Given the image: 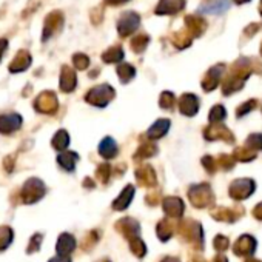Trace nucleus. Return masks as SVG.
Segmentation results:
<instances>
[{
  "mask_svg": "<svg viewBox=\"0 0 262 262\" xmlns=\"http://www.w3.org/2000/svg\"><path fill=\"white\" fill-rule=\"evenodd\" d=\"M105 2H106L108 5H120V4L128 2V0H105Z\"/></svg>",
  "mask_w": 262,
  "mask_h": 262,
  "instance_id": "obj_21",
  "label": "nucleus"
},
{
  "mask_svg": "<svg viewBox=\"0 0 262 262\" xmlns=\"http://www.w3.org/2000/svg\"><path fill=\"white\" fill-rule=\"evenodd\" d=\"M230 7V0H205L199 7V13L202 14H222Z\"/></svg>",
  "mask_w": 262,
  "mask_h": 262,
  "instance_id": "obj_6",
  "label": "nucleus"
},
{
  "mask_svg": "<svg viewBox=\"0 0 262 262\" xmlns=\"http://www.w3.org/2000/svg\"><path fill=\"white\" fill-rule=\"evenodd\" d=\"M74 248V239L70 234H62L60 239L57 241V251L60 256H65L68 253H71Z\"/></svg>",
  "mask_w": 262,
  "mask_h": 262,
  "instance_id": "obj_10",
  "label": "nucleus"
},
{
  "mask_svg": "<svg viewBox=\"0 0 262 262\" xmlns=\"http://www.w3.org/2000/svg\"><path fill=\"white\" fill-rule=\"evenodd\" d=\"M185 7V0H161L156 14H176Z\"/></svg>",
  "mask_w": 262,
  "mask_h": 262,
  "instance_id": "obj_7",
  "label": "nucleus"
},
{
  "mask_svg": "<svg viewBox=\"0 0 262 262\" xmlns=\"http://www.w3.org/2000/svg\"><path fill=\"white\" fill-rule=\"evenodd\" d=\"M122 56H123L122 50L116 47V48L108 50V51L103 54V60H105V62H117V60L122 59Z\"/></svg>",
  "mask_w": 262,
  "mask_h": 262,
  "instance_id": "obj_15",
  "label": "nucleus"
},
{
  "mask_svg": "<svg viewBox=\"0 0 262 262\" xmlns=\"http://www.w3.org/2000/svg\"><path fill=\"white\" fill-rule=\"evenodd\" d=\"M185 24L190 27V30L194 33V34H201L204 30H205V24L202 22V19H196L193 16H190L188 19H185Z\"/></svg>",
  "mask_w": 262,
  "mask_h": 262,
  "instance_id": "obj_12",
  "label": "nucleus"
},
{
  "mask_svg": "<svg viewBox=\"0 0 262 262\" xmlns=\"http://www.w3.org/2000/svg\"><path fill=\"white\" fill-rule=\"evenodd\" d=\"M139 20H141V17L133 11H126L125 14H122L119 19V24H117V30H119L120 36H128L131 33H135L139 28V24H141Z\"/></svg>",
  "mask_w": 262,
  "mask_h": 262,
  "instance_id": "obj_2",
  "label": "nucleus"
},
{
  "mask_svg": "<svg viewBox=\"0 0 262 262\" xmlns=\"http://www.w3.org/2000/svg\"><path fill=\"white\" fill-rule=\"evenodd\" d=\"M20 125H22V117L19 114H16V113L0 116V133H2V135L13 133V131L20 128Z\"/></svg>",
  "mask_w": 262,
  "mask_h": 262,
  "instance_id": "obj_5",
  "label": "nucleus"
},
{
  "mask_svg": "<svg viewBox=\"0 0 262 262\" xmlns=\"http://www.w3.org/2000/svg\"><path fill=\"white\" fill-rule=\"evenodd\" d=\"M43 194H45L43 182L39 179H28L20 191V199L25 204H33V202H37Z\"/></svg>",
  "mask_w": 262,
  "mask_h": 262,
  "instance_id": "obj_1",
  "label": "nucleus"
},
{
  "mask_svg": "<svg viewBox=\"0 0 262 262\" xmlns=\"http://www.w3.org/2000/svg\"><path fill=\"white\" fill-rule=\"evenodd\" d=\"M63 25V17L59 11H54L51 14H48L47 20H45V27H43V36L42 40H48L54 33H57Z\"/></svg>",
  "mask_w": 262,
  "mask_h": 262,
  "instance_id": "obj_4",
  "label": "nucleus"
},
{
  "mask_svg": "<svg viewBox=\"0 0 262 262\" xmlns=\"http://www.w3.org/2000/svg\"><path fill=\"white\" fill-rule=\"evenodd\" d=\"M40 242H42V236L40 234H34L30 241V245H28V253H33V251H37L39 247H40Z\"/></svg>",
  "mask_w": 262,
  "mask_h": 262,
  "instance_id": "obj_16",
  "label": "nucleus"
},
{
  "mask_svg": "<svg viewBox=\"0 0 262 262\" xmlns=\"http://www.w3.org/2000/svg\"><path fill=\"white\" fill-rule=\"evenodd\" d=\"M30 65H31V54L28 51L22 50L16 54L14 60L11 62L10 71L11 73H20V71H25Z\"/></svg>",
  "mask_w": 262,
  "mask_h": 262,
  "instance_id": "obj_8",
  "label": "nucleus"
},
{
  "mask_svg": "<svg viewBox=\"0 0 262 262\" xmlns=\"http://www.w3.org/2000/svg\"><path fill=\"white\" fill-rule=\"evenodd\" d=\"M13 242V230L10 227H0V251L10 247Z\"/></svg>",
  "mask_w": 262,
  "mask_h": 262,
  "instance_id": "obj_11",
  "label": "nucleus"
},
{
  "mask_svg": "<svg viewBox=\"0 0 262 262\" xmlns=\"http://www.w3.org/2000/svg\"><path fill=\"white\" fill-rule=\"evenodd\" d=\"M13 165H14L13 158H11V156H10V158H5V168H7L8 171H13Z\"/></svg>",
  "mask_w": 262,
  "mask_h": 262,
  "instance_id": "obj_20",
  "label": "nucleus"
},
{
  "mask_svg": "<svg viewBox=\"0 0 262 262\" xmlns=\"http://www.w3.org/2000/svg\"><path fill=\"white\" fill-rule=\"evenodd\" d=\"M260 8H259V13H260V16H262V0H260V5H259Z\"/></svg>",
  "mask_w": 262,
  "mask_h": 262,
  "instance_id": "obj_24",
  "label": "nucleus"
},
{
  "mask_svg": "<svg viewBox=\"0 0 262 262\" xmlns=\"http://www.w3.org/2000/svg\"><path fill=\"white\" fill-rule=\"evenodd\" d=\"M7 48H8V40L7 39H0V59H2Z\"/></svg>",
  "mask_w": 262,
  "mask_h": 262,
  "instance_id": "obj_19",
  "label": "nucleus"
},
{
  "mask_svg": "<svg viewBox=\"0 0 262 262\" xmlns=\"http://www.w3.org/2000/svg\"><path fill=\"white\" fill-rule=\"evenodd\" d=\"M50 262H70L68 259H60V257H56V259H51Z\"/></svg>",
  "mask_w": 262,
  "mask_h": 262,
  "instance_id": "obj_22",
  "label": "nucleus"
},
{
  "mask_svg": "<svg viewBox=\"0 0 262 262\" xmlns=\"http://www.w3.org/2000/svg\"><path fill=\"white\" fill-rule=\"evenodd\" d=\"M76 86V74L71 68L63 67L62 68V76H60V88L63 91H71Z\"/></svg>",
  "mask_w": 262,
  "mask_h": 262,
  "instance_id": "obj_9",
  "label": "nucleus"
},
{
  "mask_svg": "<svg viewBox=\"0 0 262 262\" xmlns=\"http://www.w3.org/2000/svg\"><path fill=\"white\" fill-rule=\"evenodd\" d=\"M73 60H74V65H76L79 70H85V68L88 67V57L83 56V54H76Z\"/></svg>",
  "mask_w": 262,
  "mask_h": 262,
  "instance_id": "obj_17",
  "label": "nucleus"
},
{
  "mask_svg": "<svg viewBox=\"0 0 262 262\" xmlns=\"http://www.w3.org/2000/svg\"><path fill=\"white\" fill-rule=\"evenodd\" d=\"M236 4H245V2H248V0H234Z\"/></svg>",
  "mask_w": 262,
  "mask_h": 262,
  "instance_id": "obj_23",
  "label": "nucleus"
},
{
  "mask_svg": "<svg viewBox=\"0 0 262 262\" xmlns=\"http://www.w3.org/2000/svg\"><path fill=\"white\" fill-rule=\"evenodd\" d=\"M76 155H73V153H63V155H60L59 156V164L63 167V168H67V170H73L74 168V161H76Z\"/></svg>",
  "mask_w": 262,
  "mask_h": 262,
  "instance_id": "obj_13",
  "label": "nucleus"
},
{
  "mask_svg": "<svg viewBox=\"0 0 262 262\" xmlns=\"http://www.w3.org/2000/svg\"><path fill=\"white\" fill-rule=\"evenodd\" d=\"M147 42H148V37H147V36H139L138 39H135V40H133V48H135V51H142V50L145 48Z\"/></svg>",
  "mask_w": 262,
  "mask_h": 262,
  "instance_id": "obj_18",
  "label": "nucleus"
},
{
  "mask_svg": "<svg viewBox=\"0 0 262 262\" xmlns=\"http://www.w3.org/2000/svg\"><path fill=\"white\" fill-rule=\"evenodd\" d=\"M34 108L39 113H47V114H53L57 110V99L54 96V93L51 91H45L42 93L36 102H34Z\"/></svg>",
  "mask_w": 262,
  "mask_h": 262,
  "instance_id": "obj_3",
  "label": "nucleus"
},
{
  "mask_svg": "<svg viewBox=\"0 0 262 262\" xmlns=\"http://www.w3.org/2000/svg\"><path fill=\"white\" fill-rule=\"evenodd\" d=\"M53 145L57 148V150H63L67 145H68V136L65 131H59V133L54 136L53 139Z\"/></svg>",
  "mask_w": 262,
  "mask_h": 262,
  "instance_id": "obj_14",
  "label": "nucleus"
}]
</instances>
